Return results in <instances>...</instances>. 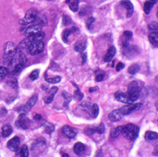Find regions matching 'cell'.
I'll use <instances>...</instances> for the list:
<instances>
[{"mask_svg": "<svg viewBox=\"0 0 158 157\" xmlns=\"http://www.w3.org/2000/svg\"><path fill=\"white\" fill-rule=\"evenodd\" d=\"M98 89V87H94V88H90L89 89V93H92L94 91H97Z\"/></svg>", "mask_w": 158, "mask_h": 157, "instance_id": "obj_53", "label": "cell"}, {"mask_svg": "<svg viewBox=\"0 0 158 157\" xmlns=\"http://www.w3.org/2000/svg\"><path fill=\"white\" fill-rule=\"evenodd\" d=\"M104 130H105V126H104V123H101L97 128H95L96 133H98L100 134H102V133H104Z\"/></svg>", "mask_w": 158, "mask_h": 157, "instance_id": "obj_40", "label": "cell"}, {"mask_svg": "<svg viewBox=\"0 0 158 157\" xmlns=\"http://www.w3.org/2000/svg\"><path fill=\"white\" fill-rule=\"evenodd\" d=\"M48 1H51V0H48Z\"/></svg>", "mask_w": 158, "mask_h": 157, "instance_id": "obj_56", "label": "cell"}, {"mask_svg": "<svg viewBox=\"0 0 158 157\" xmlns=\"http://www.w3.org/2000/svg\"><path fill=\"white\" fill-rule=\"evenodd\" d=\"M123 36H126V37L129 38V39H130V38L132 37V36H133V33H132L131 31H128V30H126V31L123 32Z\"/></svg>", "mask_w": 158, "mask_h": 157, "instance_id": "obj_47", "label": "cell"}, {"mask_svg": "<svg viewBox=\"0 0 158 157\" xmlns=\"http://www.w3.org/2000/svg\"><path fill=\"white\" fill-rule=\"evenodd\" d=\"M43 126H44V128L45 132H46L47 133H48V134H51V133H53L54 130H55V126H54L53 124L50 123V122H44Z\"/></svg>", "mask_w": 158, "mask_h": 157, "instance_id": "obj_26", "label": "cell"}, {"mask_svg": "<svg viewBox=\"0 0 158 157\" xmlns=\"http://www.w3.org/2000/svg\"><path fill=\"white\" fill-rule=\"evenodd\" d=\"M120 5L127 10V18H130L134 13V6L130 0H121Z\"/></svg>", "mask_w": 158, "mask_h": 157, "instance_id": "obj_9", "label": "cell"}, {"mask_svg": "<svg viewBox=\"0 0 158 157\" xmlns=\"http://www.w3.org/2000/svg\"><path fill=\"white\" fill-rule=\"evenodd\" d=\"M86 44L83 40H80L78 42L76 43V44L75 46V50L78 52H82V51L86 49Z\"/></svg>", "mask_w": 158, "mask_h": 157, "instance_id": "obj_25", "label": "cell"}, {"mask_svg": "<svg viewBox=\"0 0 158 157\" xmlns=\"http://www.w3.org/2000/svg\"><path fill=\"white\" fill-rule=\"evenodd\" d=\"M116 49L115 47L114 46H111L108 48V51H107V53L104 56V62H110L111 60L113 59V57L116 55Z\"/></svg>", "mask_w": 158, "mask_h": 157, "instance_id": "obj_17", "label": "cell"}, {"mask_svg": "<svg viewBox=\"0 0 158 157\" xmlns=\"http://www.w3.org/2000/svg\"><path fill=\"white\" fill-rule=\"evenodd\" d=\"M157 2V0H148L144 3V12L145 14H149L154 5Z\"/></svg>", "mask_w": 158, "mask_h": 157, "instance_id": "obj_20", "label": "cell"}, {"mask_svg": "<svg viewBox=\"0 0 158 157\" xmlns=\"http://www.w3.org/2000/svg\"><path fill=\"white\" fill-rule=\"evenodd\" d=\"M89 13V7H84L82 9L80 10V12H79V14L81 16H83V15H86V14H88V13Z\"/></svg>", "mask_w": 158, "mask_h": 157, "instance_id": "obj_45", "label": "cell"}, {"mask_svg": "<svg viewBox=\"0 0 158 157\" xmlns=\"http://www.w3.org/2000/svg\"><path fill=\"white\" fill-rule=\"evenodd\" d=\"M104 79V75L103 74H98V75L96 77V81H103Z\"/></svg>", "mask_w": 158, "mask_h": 157, "instance_id": "obj_51", "label": "cell"}, {"mask_svg": "<svg viewBox=\"0 0 158 157\" xmlns=\"http://www.w3.org/2000/svg\"><path fill=\"white\" fill-rule=\"evenodd\" d=\"M76 32H79V29H78L77 27L73 26L72 28L70 29H65L63 32V34H62V40L64 43H67L68 42V37L70 34L75 33Z\"/></svg>", "mask_w": 158, "mask_h": 157, "instance_id": "obj_15", "label": "cell"}, {"mask_svg": "<svg viewBox=\"0 0 158 157\" xmlns=\"http://www.w3.org/2000/svg\"><path fill=\"white\" fill-rule=\"evenodd\" d=\"M18 54V62L25 66L27 62L26 56H25V55L24 53H22V52H19V53Z\"/></svg>", "mask_w": 158, "mask_h": 157, "instance_id": "obj_35", "label": "cell"}, {"mask_svg": "<svg viewBox=\"0 0 158 157\" xmlns=\"http://www.w3.org/2000/svg\"><path fill=\"white\" fill-rule=\"evenodd\" d=\"M44 32H39L37 33L34 34V35L31 36L29 37H27L28 40H29V42H36V41H42V40L44 38Z\"/></svg>", "mask_w": 158, "mask_h": 157, "instance_id": "obj_18", "label": "cell"}, {"mask_svg": "<svg viewBox=\"0 0 158 157\" xmlns=\"http://www.w3.org/2000/svg\"><path fill=\"white\" fill-rule=\"evenodd\" d=\"M7 84H8V85H10V87H12L13 89H18V81H17V80L16 79H11L10 80V81H7Z\"/></svg>", "mask_w": 158, "mask_h": 157, "instance_id": "obj_41", "label": "cell"}, {"mask_svg": "<svg viewBox=\"0 0 158 157\" xmlns=\"http://www.w3.org/2000/svg\"><path fill=\"white\" fill-rule=\"evenodd\" d=\"M39 70H33V72L29 74V78H30L32 81H36V80H37L38 78H39Z\"/></svg>", "mask_w": 158, "mask_h": 157, "instance_id": "obj_38", "label": "cell"}, {"mask_svg": "<svg viewBox=\"0 0 158 157\" xmlns=\"http://www.w3.org/2000/svg\"><path fill=\"white\" fill-rule=\"evenodd\" d=\"M44 48V44L42 41L30 42L27 47V50L32 56L39 55L43 51Z\"/></svg>", "mask_w": 158, "mask_h": 157, "instance_id": "obj_3", "label": "cell"}, {"mask_svg": "<svg viewBox=\"0 0 158 157\" xmlns=\"http://www.w3.org/2000/svg\"><path fill=\"white\" fill-rule=\"evenodd\" d=\"M42 30V27L38 25V24H32L30 26H29L25 30V35L26 37H29L31 36L34 35V34L37 33L39 32H40Z\"/></svg>", "mask_w": 158, "mask_h": 157, "instance_id": "obj_12", "label": "cell"}, {"mask_svg": "<svg viewBox=\"0 0 158 157\" xmlns=\"http://www.w3.org/2000/svg\"><path fill=\"white\" fill-rule=\"evenodd\" d=\"M124 67H125V66H124V64H123V62H118L116 66V71H120L121 70H123Z\"/></svg>", "mask_w": 158, "mask_h": 157, "instance_id": "obj_48", "label": "cell"}, {"mask_svg": "<svg viewBox=\"0 0 158 157\" xmlns=\"http://www.w3.org/2000/svg\"><path fill=\"white\" fill-rule=\"evenodd\" d=\"M71 19L69 16L63 15V25H68V24H71Z\"/></svg>", "mask_w": 158, "mask_h": 157, "instance_id": "obj_43", "label": "cell"}, {"mask_svg": "<svg viewBox=\"0 0 158 157\" xmlns=\"http://www.w3.org/2000/svg\"><path fill=\"white\" fill-rule=\"evenodd\" d=\"M78 4L79 0H73L72 2H69L70 9L73 12H78Z\"/></svg>", "mask_w": 158, "mask_h": 157, "instance_id": "obj_31", "label": "cell"}, {"mask_svg": "<svg viewBox=\"0 0 158 157\" xmlns=\"http://www.w3.org/2000/svg\"><path fill=\"white\" fill-rule=\"evenodd\" d=\"M122 130H123V126H117V127H116V128L112 131L111 137H112V138H116V137H118V135L122 133Z\"/></svg>", "mask_w": 158, "mask_h": 157, "instance_id": "obj_32", "label": "cell"}, {"mask_svg": "<svg viewBox=\"0 0 158 157\" xmlns=\"http://www.w3.org/2000/svg\"><path fill=\"white\" fill-rule=\"evenodd\" d=\"M140 70V66L137 63H134V64H132L130 67H129L128 68V73L130 74H132V75H134L135 73H137Z\"/></svg>", "mask_w": 158, "mask_h": 157, "instance_id": "obj_28", "label": "cell"}, {"mask_svg": "<svg viewBox=\"0 0 158 157\" xmlns=\"http://www.w3.org/2000/svg\"><path fill=\"white\" fill-rule=\"evenodd\" d=\"M94 133H96L95 128H90V127H89V128H87L86 130H85V133H86V134L88 135H91Z\"/></svg>", "mask_w": 158, "mask_h": 157, "instance_id": "obj_46", "label": "cell"}, {"mask_svg": "<svg viewBox=\"0 0 158 157\" xmlns=\"http://www.w3.org/2000/svg\"><path fill=\"white\" fill-rule=\"evenodd\" d=\"M16 54H17V46L13 42H7L4 47V54H3L4 59L9 61L15 56Z\"/></svg>", "mask_w": 158, "mask_h": 157, "instance_id": "obj_4", "label": "cell"}, {"mask_svg": "<svg viewBox=\"0 0 158 157\" xmlns=\"http://www.w3.org/2000/svg\"><path fill=\"white\" fill-rule=\"evenodd\" d=\"M63 97L64 98L63 106L65 107H67L69 104H70V100H72V96H71V95H70V93H66V92H63Z\"/></svg>", "mask_w": 158, "mask_h": 157, "instance_id": "obj_29", "label": "cell"}, {"mask_svg": "<svg viewBox=\"0 0 158 157\" xmlns=\"http://www.w3.org/2000/svg\"><path fill=\"white\" fill-rule=\"evenodd\" d=\"M7 110L5 107H2V108L0 109V117H4L5 115H7Z\"/></svg>", "mask_w": 158, "mask_h": 157, "instance_id": "obj_49", "label": "cell"}, {"mask_svg": "<svg viewBox=\"0 0 158 157\" xmlns=\"http://www.w3.org/2000/svg\"><path fill=\"white\" fill-rule=\"evenodd\" d=\"M37 100H38L37 95H33L32 97L29 98V100L27 101L26 104H25V105H23L22 107H20V108L18 109V111L20 113V114H26V113H28L29 111H30L32 107L37 104Z\"/></svg>", "mask_w": 158, "mask_h": 157, "instance_id": "obj_6", "label": "cell"}, {"mask_svg": "<svg viewBox=\"0 0 158 157\" xmlns=\"http://www.w3.org/2000/svg\"><path fill=\"white\" fill-rule=\"evenodd\" d=\"M63 157L69 156V155H68V154H66V153H64V154H63Z\"/></svg>", "mask_w": 158, "mask_h": 157, "instance_id": "obj_54", "label": "cell"}, {"mask_svg": "<svg viewBox=\"0 0 158 157\" xmlns=\"http://www.w3.org/2000/svg\"><path fill=\"white\" fill-rule=\"evenodd\" d=\"M34 119L36 121H40L42 119V116L40 115H39V114H36L35 116H34Z\"/></svg>", "mask_w": 158, "mask_h": 157, "instance_id": "obj_52", "label": "cell"}, {"mask_svg": "<svg viewBox=\"0 0 158 157\" xmlns=\"http://www.w3.org/2000/svg\"><path fill=\"white\" fill-rule=\"evenodd\" d=\"M34 24H38L40 26H46L48 24V21H47L46 17L44 15H42V14H39L37 16L35 21H34Z\"/></svg>", "mask_w": 158, "mask_h": 157, "instance_id": "obj_19", "label": "cell"}, {"mask_svg": "<svg viewBox=\"0 0 158 157\" xmlns=\"http://www.w3.org/2000/svg\"><path fill=\"white\" fill-rule=\"evenodd\" d=\"M71 1H72V0H66V3H69V2H71Z\"/></svg>", "mask_w": 158, "mask_h": 157, "instance_id": "obj_55", "label": "cell"}, {"mask_svg": "<svg viewBox=\"0 0 158 157\" xmlns=\"http://www.w3.org/2000/svg\"><path fill=\"white\" fill-rule=\"evenodd\" d=\"M13 132V128L10 124H6L2 126V135L3 137H8Z\"/></svg>", "mask_w": 158, "mask_h": 157, "instance_id": "obj_24", "label": "cell"}, {"mask_svg": "<svg viewBox=\"0 0 158 157\" xmlns=\"http://www.w3.org/2000/svg\"><path fill=\"white\" fill-rule=\"evenodd\" d=\"M46 81L51 84H56V83H59L61 81V77L59 76H56V77H54V78H46Z\"/></svg>", "mask_w": 158, "mask_h": 157, "instance_id": "obj_39", "label": "cell"}, {"mask_svg": "<svg viewBox=\"0 0 158 157\" xmlns=\"http://www.w3.org/2000/svg\"><path fill=\"white\" fill-rule=\"evenodd\" d=\"M57 87H52V88L50 89V91H49V96H48L46 98H44V102H45L46 104H50L51 102L53 100V99H54L55 94L57 93Z\"/></svg>", "mask_w": 158, "mask_h": 157, "instance_id": "obj_22", "label": "cell"}, {"mask_svg": "<svg viewBox=\"0 0 158 157\" xmlns=\"http://www.w3.org/2000/svg\"><path fill=\"white\" fill-rule=\"evenodd\" d=\"M86 149V146L81 142H77L74 146V152L77 155H81Z\"/></svg>", "mask_w": 158, "mask_h": 157, "instance_id": "obj_23", "label": "cell"}, {"mask_svg": "<svg viewBox=\"0 0 158 157\" xmlns=\"http://www.w3.org/2000/svg\"><path fill=\"white\" fill-rule=\"evenodd\" d=\"M20 146V138L18 137H14L7 142V148L12 152H18Z\"/></svg>", "mask_w": 158, "mask_h": 157, "instance_id": "obj_10", "label": "cell"}, {"mask_svg": "<svg viewBox=\"0 0 158 157\" xmlns=\"http://www.w3.org/2000/svg\"><path fill=\"white\" fill-rule=\"evenodd\" d=\"M83 96H84L83 93H81L79 89H76V90L75 91V93H74V95H73L74 100H76V101H81V100H82Z\"/></svg>", "mask_w": 158, "mask_h": 157, "instance_id": "obj_33", "label": "cell"}, {"mask_svg": "<svg viewBox=\"0 0 158 157\" xmlns=\"http://www.w3.org/2000/svg\"><path fill=\"white\" fill-rule=\"evenodd\" d=\"M148 27H149V29L150 32H157V23L155 22V21H153V22L150 23Z\"/></svg>", "mask_w": 158, "mask_h": 157, "instance_id": "obj_42", "label": "cell"}, {"mask_svg": "<svg viewBox=\"0 0 158 157\" xmlns=\"http://www.w3.org/2000/svg\"><path fill=\"white\" fill-rule=\"evenodd\" d=\"M142 107V104L141 103H138V104H127L126 106L122 107L121 108H119L120 111L122 112L123 115H129L133 111H135L138 109H140Z\"/></svg>", "mask_w": 158, "mask_h": 157, "instance_id": "obj_8", "label": "cell"}, {"mask_svg": "<svg viewBox=\"0 0 158 157\" xmlns=\"http://www.w3.org/2000/svg\"><path fill=\"white\" fill-rule=\"evenodd\" d=\"M123 117V115L122 114V112L120 111L119 109H116V110H114L112 111V112L110 113L109 115H108V118L111 122H118L120 119H122Z\"/></svg>", "mask_w": 158, "mask_h": 157, "instance_id": "obj_13", "label": "cell"}, {"mask_svg": "<svg viewBox=\"0 0 158 157\" xmlns=\"http://www.w3.org/2000/svg\"><path fill=\"white\" fill-rule=\"evenodd\" d=\"M141 94V89L138 83L136 81H132L131 83H130L128 85V89L127 95L128 96V97L132 100V101H136L138 100Z\"/></svg>", "mask_w": 158, "mask_h": 157, "instance_id": "obj_2", "label": "cell"}, {"mask_svg": "<svg viewBox=\"0 0 158 157\" xmlns=\"http://www.w3.org/2000/svg\"><path fill=\"white\" fill-rule=\"evenodd\" d=\"M62 131L63 134L69 138H74L77 134V130L75 128L70 127V126H64L62 129Z\"/></svg>", "mask_w": 158, "mask_h": 157, "instance_id": "obj_14", "label": "cell"}, {"mask_svg": "<svg viewBox=\"0 0 158 157\" xmlns=\"http://www.w3.org/2000/svg\"><path fill=\"white\" fill-rule=\"evenodd\" d=\"M94 21H95V18H93V17H89V18L86 20V27L88 28V29H90V26L92 25V24L93 22H94Z\"/></svg>", "mask_w": 158, "mask_h": 157, "instance_id": "obj_44", "label": "cell"}, {"mask_svg": "<svg viewBox=\"0 0 158 157\" xmlns=\"http://www.w3.org/2000/svg\"><path fill=\"white\" fill-rule=\"evenodd\" d=\"M115 98H116V100L121 102V103H123V104H127L133 103V101L128 97V96L127 94L122 93L120 91H118L115 93Z\"/></svg>", "mask_w": 158, "mask_h": 157, "instance_id": "obj_11", "label": "cell"}, {"mask_svg": "<svg viewBox=\"0 0 158 157\" xmlns=\"http://www.w3.org/2000/svg\"><path fill=\"white\" fill-rule=\"evenodd\" d=\"M81 57L82 59V61H81V63L84 64V63H86V60H87V55L86 53H81Z\"/></svg>", "mask_w": 158, "mask_h": 157, "instance_id": "obj_50", "label": "cell"}, {"mask_svg": "<svg viewBox=\"0 0 158 157\" xmlns=\"http://www.w3.org/2000/svg\"><path fill=\"white\" fill-rule=\"evenodd\" d=\"M158 137V134L157 132L154 131H147L145 134V140L148 141H153V140H157Z\"/></svg>", "mask_w": 158, "mask_h": 157, "instance_id": "obj_27", "label": "cell"}, {"mask_svg": "<svg viewBox=\"0 0 158 157\" xmlns=\"http://www.w3.org/2000/svg\"><path fill=\"white\" fill-rule=\"evenodd\" d=\"M7 73H8V70H7V68L0 67V82L6 78V76L7 75Z\"/></svg>", "mask_w": 158, "mask_h": 157, "instance_id": "obj_37", "label": "cell"}, {"mask_svg": "<svg viewBox=\"0 0 158 157\" xmlns=\"http://www.w3.org/2000/svg\"><path fill=\"white\" fill-rule=\"evenodd\" d=\"M29 148H28L26 144H23L22 148H21V149H20V151L18 152V155L23 157H28L29 156Z\"/></svg>", "mask_w": 158, "mask_h": 157, "instance_id": "obj_30", "label": "cell"}, {"mask_svg": "<svg viewBox=\"0 0 158 157\" xmlns=\"http://www.w3.org/2000/svg\"><path fill=\"white\" fill-rule=\"evenodd\" d=\"M38 15V12L34 9H30L27 11L26 14L22 19H21L19 23L22 25H25V24H31V23L34 22L37 16Z\"/></svg>", "mask_w": 158, "mask_h": 157, "instance_id": "obj_5", "label": "cell"}, {"mask_svg": "<svg viewBox=\"0 0 158 157\" xmlns=\"http://www.w3.org/2000/svg\"><path fill=\"white\" fill-rule=\"evenodd\" d=\"M122 133L127 139L130 140V141H134L138 136L139 128L134 124H127L125 126H123Z\"/></svg>", "mask_w": 158, "mask_h": 157, "instance_id": "obj_1", "label": "cell"}, {"mask_svg": "<svg viewBox=\"0 0 158 157\" xmlns=\"http://www.w3.org/2000/svg\"><path fill=\"white\" fill-rule=\"evenodd\" d=\"M23 67H24V65L21 64V63L18 62V64L15 66V67L13 68V70H12L11 73H12L13 75H17V74H18L19 73H21V71L22 70Z\"/></svg>", "mask_w": 158, "mask_h": 157, "instance_id": "obj_34", "label": "cell"}, {"mask_svg": "<svg viewBox=\"0 0 158 157\" xmlns=\"http://www.w3.org/2000/svg\"><path fill=\"white\" fill-rule=\"evenodd\" d=\"M16 126L22 130H27L30 126V119L27 117L26 114H21L15 122Z\"/></svg>", "mask_w": 158, "mask_h": 157, "instance_id": "obj_7", "label": "cell"}, {"mask_svg": "<svg viewBox=\"0 0 158 157\" xmlns=\"http://www.w3.org/2000/svg\"><path fill=\"white\" fill-rule=\"evenodd\" d=\"M99 114V107L97 104H94L91 107V115L93 118H97Z\"/></svg>", "mask_w": 158, "mask_h": 157, "instance_id": "obj_36", "label": "cell"}, {"mask_svg": "<svg viewBox=\"0 0 158 157\" xmlns=\"http://www.w3.org/2000/svg\"><path fill=\"white\" fill-rule=\"evenodd\" d=\"M139 53V50L136 46H128L126 48H123V54L126 56L130 57V56H134L135 55H138Z\"/></svg>", "mask_w": 158, "mask_h": 157, "instance_id": "obj_16", "label": "cell"}, {"mask_svg": "<svg viewBox=\"0 0 158 157\" xmlns=\"http://www.w3.org/2000/svg\"><path fill=\"white\" fill-rule=\"evenodd\" d=\"M149 40L153 46L157 47L158 44V33L157 32H150L149 34Z\"/></svg>", "mask_w": 158, "mask_h": 157, "instance_id": "obj_21", "label": "cell"}]
</instances>
